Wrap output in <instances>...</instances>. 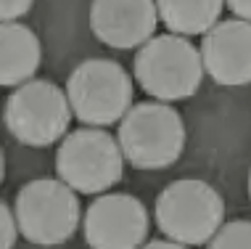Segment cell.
<instances>
[{"mask_svg":"<svg viewBox=\"0 0 251 249\" xmlns=\"http://www.w3.org/2000/svg\"><path fill=\"white\" fill-rule=\"evenodd\" d=\"M125 162L138 170H164L180 159L185 149V125L172 104L143 101L125 111L117 133Z\"/></svg>","mask_w":251,"mask_h":249,"instance_id":"obj_1","label":"cell"},{"mask_svg":"<svg viewBox=\"0 0 251 249\" xmlns=\"http://www.w3.org/2000/svg\"><path fill=\"white\" fill-rule=\"evenodd\" d=\"M135 80L140 87L161 104L185 101L199 93L203 66L199 48L180 35H153L135 53Z\"/></svg>","mask_w":251,"mask_h":249,"instance_id":"obj_2","label":"cell"},{"mask_svg":"<svg viewBox=\"0 0 251 249\" xmlns=\"http://www.w3.org/2000/svg\"><path fill=\"white\" fill-rule=\"evenodd\" d=\"M153 215L159 231L169 241L201 247L225 223V199L206 180L180 178L159 194Z\"/></svg>","mask_w":251,"mask_h":249,"instance_id":"obj_3","label":"cell"},{"mask_svg":"<svg viewBox=\"0 0 251 249\" xmlns=\"http://www.w3.org/2000/svg\"><path fill=\"white\" fill-rule=\"evenodd\" d=\"M72 114L87 127L117 125L132 106V77L111 58H87L77 64L66 83Z\"/></svg>","mask_w":251,"mask_h":249,"instance_id":"obj_4","label":"cell"},{"mask_svg":"<svg viewBox=\"0 0 251 249\" xmlns=\"http://www.w3.org/2000/svg\"><path fill=\"white\" fill-rule=\"evenodd\" d=\"M77 194L56 178L29 180L13 201V220L19 233L40 247H58L74 236L79 225Z\"/></svg>","mask_w":251,"mask_h":249,"instance_id":"obj_5","label":"cell"},{"mask_svg":"<svg viewBox=\"0 0 251 249\" xmlns=\"http://www.w3.org/2000/svg\"><path fill=\"white\" fill-rule=\"evenodd\" d=\"M125 157L117 138L103 127H79L61 138L56 175L79 194H103L122 180Z\"/></svg>","mask_w":251,"mask_h":249,"instance_id":"obj_6","label":"cell"},{"mask_svg":"<svg viewBox=\"0 0 251 249\" xmlns=\"http://www.w3.org/2000/svg\"><path fill=\"white\" fill-rule=\"evenodd\" d=\"M72 125L66 93L50 80H26L5 101V127L19 143L32 149L58 143Z\"/></svg>","mask_w":251,"mask_h":249,"instance_id":"obj_7","label":"cell"},{"mask_svg":"<svg viewBox=\"0 0 251 249\" xmlns=\"http://www.w3.org/2000/svg\"><path fill=\"white\" fill-rule=\"evenodd\" d=\"M146 204L132 194L106 191L87 207L82 233L90 249H138L148 239Z\"/></svg>","mask_w":251,"mask_h":249,"instance_id":"obj_8","label":"cell"},{"mask_svg":"<svg viewBox=\"0 0 251 249\" xmlns=\"http://www.w3.org/2000/svg\"><path fill=\"white\" fill-rule=\"evenodd\" d=\"M201 66L214 83L238 87L251 80V27L243 19H225L203 32Z\"/></svg>","mask_w":251,"mask_h":249,"instance_id":"obj_9","label":"cell"},{"mask_svg":"<svg viewBox=\"0 0 251 249\" xmlns=\"http://www.w3.org/2000/svg\"><path fill=\"white\" fill-rule=\"evenodd\" d=\"M159 16L153 0H93L90 29L103 45L117 51L140 48L153 37Z\"/></svg>","mask_w":251,"mask_h":249,"instance_id":"obj_10","label":"cell"},{"mask_svg":"<svg viewBox=\"0 0 251 249\" xmlns=\"http://www.w3.org/2000/svg\"><path fill=\"white\" fill-rule=\"evenodd\" d=\"M43 61L37 35L22 22H0V85L16 87L35 77Z\"/></svg>","mask_w":251,"mask_h":249,"instance_id":"obj_11","label":"cell"},{"mask_svg":"<svg viewBox=\"0 0 251 249\" xmlns=\"http://www.w3.org/2000/svg\"><path fill=\"white\" fill-rule=\"evenodd\" d=\"M156 16L172 35L196 37L220 22L222 0H153Z\"/></svg>","mask_w":251,"mask_h":249,"instance_id":"obj_12","label":"cell"},{"mask_svg":"<svg viewBox=\"0 0 251 249\" xmlns=\"http://www.w3.org/2000/svg\"><path fill=\"white\" fill-rule=\"evenodd\" d=\"M206 244V249H251V223L249 220L222 223Z\"/></svg>","mask_w":251,"mask_h":249,"instance_id":"obj_13","label":"cell"},{"mask_svg":"<svg viewBox=\"0 0 251 249\" xmlns=\"http://www.w3.org/2000/svg\"><path fill=\"white\" fill-rule=\"evenodd\" d=\"M16 236H19V228H16V220H13V212L0 201V249H13Z\"/></svg>","mask_w":251,"mask_h":249,"instance_id":"obj_14","label":"cell"},{"mask_svg":"<svg viewBox=\"0 0 251 249\" xmlns=\"http://www.w3.org/2000/svg\"><path fill=\"white\" fill-rule=\"evenodd\" d=\"M35 0H0V22H16L29 13Z\"/></svg>","mask_w":251,"mask_h":249,"instance_id":"obj_15","label":"cell"},{"mask_svg":"<svg viewBox=\"0 0 251 249\" xmlns=\"http://www.w3.org/2000/svg\"><path fill=\"white\" fill-rule=\"evenodd\" d=\"M222 5H227V8L233 11L235 19L249 22V16H251V0H222Z\"/></svg>","mask_w":251,"mask_h":249,"instance_id":"obj_16","label":"cell"},{"mask_svg":"<svg viewBox=\"0 0 251 249\" xmlns=\"http://www.w3.org/2000/svg\"><path fill=\"white\" fill-rule=\"evenodd\" d=\"M138 249H188V247L175 244V241H169V239H153V241H143Z\"/></svg>","mask_w":251,"mask_h":249,"instance_id":"obj_17","label":"cell"},{"mask_svg":"<svg viewBox=\"0 0 251 249\" xmlns=\"http://www.w3.org/2000/svg\"><path fill=\"white\" fill-rule=\"evenodd\" d=\"M5 178V157H3V149H0V183Z\"/></svg>","mask_w":251,"mask_h":249,"instance_id":"obj_18","label":"cell"}]
</instances>
